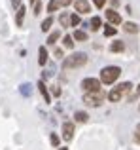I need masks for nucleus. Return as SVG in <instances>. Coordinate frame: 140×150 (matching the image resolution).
<instances>
[{"label": "nucleus", "mask_w": 140, "mask_h": 150, "mask_svg": "<svg viewBox=\"0 0 140 150\" xmlns=\"http://www.w3.org/2000/svg\"><path fill=\"white\" fill-rule=\"evenodd\" d=\"M133 89V84L131 82H123V84H118L116 88H112L110 89V93H108V101H112V103H119L123 99V97L127 95V93Z\"/></svg>", "instance_id": "nucleus-1"}, {"label": "nucleus", "mask_w": 140, "mask_h": 150, "mask_svg": "<svg viewBox=\"0 0 140 150\" xmlns=\"http://www.w3.org/2000/svg\"><path fill=\"white\" fill-rule=\"evenodd\" d=\"M87 63V55L83 51H74L72 55H68L63 61V69H80Z\"/></svg>", "instance_id": "nucleus-2"}, {"label": "nucleus", "mask_w": 140, "mask_h": 150, "mask_svg": "<svg viewBox=\"0 0 140 150\" xmlns=\"http://www.w3.org/2000/svg\"><path fill=\"white\" fill-rule=\"evenodd\" d=\"M119 74H121V69H119V67H114V65L104 67V69L100 70V82L106 84V86H112L119 78Z\"/></svg>", "instance_id": "nucleus-3"}, {"label": "nucleus", "mask_w": 140, "mask_h": 150, "mask_svg": "<svg viewBox=\"0 0 140 150\" xmlns=\"http://www.w3.org/2000/svg\"><path fill=\"white\" fill-rule=\"evenodd\" d=\"M106 99V93L100 89V91H91V93H83V103L87 106H100L102 101Z\"/></svg>", "instance_id": "nucleus-4"}, {"label": "nucleus", "mask_w": 140, "mask_h": 150, "mask_svg": "<svg viewBox=\"0 0 140 150\" xmlns=\"http://www.w3.org/2000/svg\"><path fill=\"white\" fill-rule=\"evenodd\" d=\"M100 86H102V82L97 80V78H85V80H81V89H83L85 93H91V91H100Z\"/></svg>", "instance_id": "nucleus-5"}, {"label": "nucleus", "mask_w": 140, "mask_h": 150, "mask_svg": "<svg viewBox=\"0 0 140 150\" xmlns=\"http://www.w3.org/2000/svg\"><path fill=\"white\" fill-rule=\"evenodd\" d=\"M74 0H49V4H48V11H57V10H61V8H66L70 6Z\"/></svg>", "instance_id": "nucleus-6"}, {"label": "nucleus", "mask_w": 140, "mask_h": 150, "mask_svg": "<svg viewBox=\"0 0 140 150\" xmlns=\"http://www.w3.org/2000/svg\"><path fill=\"white\" fill-rule=\"evenodd\" d=\"M74 8H76L78 13H83V15L91 11V4H89L87 0H76V2H74Z\"/></svg>", "instance_id": "nucleus-7"}, {"label": "nucleus", "mask_w": 140, "mask_h": 150, "mask_svg": "<svg viewBox=\"0 0 140 150\" xmlns=\"http://www.w3.org/2000/svg\"><path fill=\"white\" fill-rule=\"evenodd\" d=\"M106 19H108L110 25H119V23H121V15H119L114 8H112V10H106Z\"/></svg>", "instance_id": "nucleus-8"}, {"label": "nucleus", "mask_w": 140, "mask_h": 150, "mask_svg": "<svg viewBox=\"0 0 140 150\" xmlns=\"http://www.w3.org/2000/svg\"><path fill=\"white\" fill-rule=\"evenodd\" d=\"M72 137H74V124L72 122H64L63 124V139L72 141Z\"/></svg>", "instance_id": "nucleus-9"}, {"label": "nucleus", "mask_w": 140, "mask_h": 150, "mask_svg": "<svg viewBox=\"0 0 140 150\" xmlns=\"http://www.w3.org/2000/svg\"><path fill=\"white\" fill-rule=\"evenodd\" d=\"M48 57H49V55H48V50H46L44 46H42V48L38 50V65L44 67L46 63H48Z\"/></svg>", "instance_id": "nucleus-10"}, {"label": "nucleus", "mask_w": 140, "mask_h": 150, "mask_svg": "<svg viewBox=\"0 0 140 150\" xmlns=\"http://www.w3.org/2000/svg\"><path fill=\"white\" fill-rule=\"evenodd\" d=\"M123 50H125V44H123L121 40H116V42L110 44V51H112V53H119V51H123Z\"/></svg>", "instance_id": "nucleus-11"}, {"label": "nucleus", "mask_w": 140, "mask_h": 150, "mask_svg": "<svg viewBox=\"0 0 140 150\" xmlns=\"http://www.w3.org/2000/svg\"><path fill=\"white\" fill-rule=\"evenodd\" d=\"M25 6H21L17 11H15V23H17V27H21L23 25V19H25Z\"/></svg>", "instance_id": "nucleus-12"}, {"label": "nucleus", "mask_w": 140, "mask_h": 150, "mask_svg": "<svg viewBox=\"0 0 140 150\" xmlns=\"http://www.w3.org/2000/svg\"><path fill=\"white\" fill-rule=\"evenodd\" d=\"M38 89H40V93H42V97L46 99V103L51 101V97H49V91H48V88H46L44 82H38Z\"/></svg>", "instance_id": "nucleus-13"}, {"label": "nucleus", "mask_w": 140, "mask_h": 150, "mask_svg": "<svg viewBox=\"0 0 140 150\" xmlns=\"http://www.w3.org/2000/svg\"><path fill=\"white\" fill-rule=\"evenodd\" d=\"M74 120L80 122V124H85V122L89 120V116H87V112H83V110H78V112L74 114Z\"/></svg>", "instance_id": "nucleus-14"}, {"label": "nucleus", "mask_w": 140, "mask_h": 150, "mask_svg": "<svg viewBox=\"0 0 140 150\" xmlns=\"http://www.w3.org/2000/svg\"><path fill=\"white\" fill-rule=\"evenodd\" d=\"M74 40H78V42H85L87 40V33L85 30H74Z\"/></svg>", "instance_id": "nucleus-15"}, {"label": "nucleus", "mask_w": 140, "mask_h": 150, "mask_svg": "<svg viewBox=\"0 0 140 150\" xmlns=\"http://www.w3.org/2000/svg\"><path fill=\"white\" fill-rule=\"evenodd\" d=\"M123 30H125V33L134 34L138 30V25H136V23H125V25H123Z\"/></svg>", "instance_id": "nucleus-16"}, {"label": "nucleus", "mask_w": 140, "mask_h": 150, "mask_svg": "<svg viewBox=\"0 0 140 150\" xmlns=\"http://www.w3.org/2000/svg\"><path fill=\"white\" fill-rule=\"evenodd\" d=\"M51 25H53V17H46L44 21H42V27H40V29L44 30V33H48V30L51 29Z\"/></svg>", "instance_id": "nucleus-17"}, {"label": "nucleus", "mask_w": 140, "mask_h": 150, "mask_svg": "<svg viewBox=\"0 0 140 150\" xmlns=\"http://www.w3.org/2000/svg\"><path fill=\"white\" fill-rule=\"evenodd\" d=\"M59 38H61V33H59V30H53V33L48 36V44H49V46H53L57 40H59Z\"/></svg>", "instance_id": "nucleus-18"}, {"label": "nucleus", "mask_w": 140, "mask_h": 150, "mask_svg": "<svg viewBox=\"0 0 140 150\" xmlns=\"http://www.w3.org/2000/svg\"><path fill=\"white\" fill-rule=\"evenodd\" d=\"M100 25H102V21H100V17H93L91 21H89V27H91V30H99Z\"/></svg>", "instance_id": "nucleus-19"}, {"label": "nucleus", "mask_w": 140, "mask_h": 150, "mask_svg": "<svg viewBox=\"0 0 140 150\" xmlns=\"http://www.w3.org/2000/svg\"><path fill=\"white\" fill-rule=\"evenodd\" d=\"M63 46H64V48H68V50H72L74 48V36L66 34V36L63 38Z\"/></svg>", "instance_id": "nucleus-20"}, {"label": "nucleus", "mask_w": 140, "mask_h": 150, "mask_svg": "<svg viewBox=\"0 0 140 150\" xmlns=\"http://www.w3.org/2000/svg\"><path fill=\"white\" fill-rule=\"evenodd\" d=\"M59 21H61V25H63V27H72V25H70V15L68 13H63L59 17Z\"/></svg>", "instance_id": "nucleus-21"}, {"label": "nucleus", "mask_w": 140, "mask_h": 150, "mask_svg": "<svg viewBox=\"0 0 140 150\" xmlns=\"http://www.w3.org/2000/svg\"><path fill=\"white\" fill-rule=\"evenodd\" d=\"M116 34V27L114 25H106V29H104V36H114Z\"/></svg>", "instance_id": "nucleus-22"}, {"label": "nucleus", "mask_w": 140, "mask_h": 150, "mask_svg": "<svg viewBox=\"0 0 140 150\" xmlns=\"http://www.w3.org/2000/svg\"><path fill=\"white\" fill-rule=\"evenodd\" d=\"M70 25H72V27H78V25H80V15H78V13H72V15H70Z\"/></svg>", "instance_id": "nucleus-23"}, {"label": "nucleus", "mask_w": 140, "mask_h": 150, "mask_svg": "<svg viewBox=\"0 0 140 150\" xmlns=\"http://www.w3.org/2000/svg\"><path fill=\"white\" fill-rule=\"evenodd\" d=\"M134 141L140 144V124L136 125V129H134Z\"/></svg>", "instance_id": "nucleus-24"}, {"label": "nucleus", "mask_w": 140, "mask_h": 150, "mask_svg": "<svg viewBox=\"0 0 140 150\" xmlns=\"http://www.w3.org/2000/svg\"><path fill=\"white\" fill-rule=\"evenodd\" d=\"M51 144L53 146H59V137H57L55 133H51Z\"/></svg>", "instance_id": "nucleus-25"}, {"label": "nucleus", "mask_w": 140, "mask_h": 150, "mask_svg": "<svg viewBox=\"0 0 140 150\" xmlns=\"http://www.w3.org/2000/svg\"><path fill=\"white\" fill-rule=\"evenodd\" d=\"M93 4H95L97 8H104V4H106V0H93Z\"/></svg>", "instance_id": "nucleus-26"}, {"label": "nucleus", "mask_w": 140, "mask_h": 150, "mask_svg": "<svg viewBox=\"0 0 140 150\" xmlns=\"http://www.w3.org/2000/svg\"><path fill=\"white\" fill-rule=\"evenodd\" d=\"M40 10H42L40 2H38V4H34V15H38V13H40Z\"/></svg>", "instance_id": "nucleus-27"}, {"label": "nucleus", "mask_w": 140, "mask_h": 150, "mask_svg": "<svg viewBox=\"0 0 140 150\" xmlns=\"http://www.w3.org/2000/svg\"><path fill=\"white\" fill-rule=\"evenodd\" d=\"M11 4H13L15 10H19V8H21V0H11Z\"/></svg>", "instance_id": "nucleus-28"}, {"label": "nucleus", "mask_w": 140, "mask_h": 150, "mask_svg": "<svg viewBox=\"0 0 140 150\" xmlns=\"http://www.w3.org/2000/svg\"><path fill=\"white\" fill-rule=\"evenodd\" d=\"M53 95H61V89L59 88H53Z\"/></svg>", "instance_id": "nucleus-29"}, {"label": "nucleus", "mask_w": 140, "mask_h": 150, "mask_svg": "<svg viewBox=\"0 0 140 150\" xmlns=\"http://www.w3.org/2000/svg\"><path fill=\"white\" fill-rule=\"evenodd\" d=\"M55 55L57 57H63V50H55Z\"/></svg>", "instance_id": "nucleus-30"}, {"label": "nucleus", "mask_w": 140, "mask_h": 150, "mask_svg": "<svg viewBox=\"0 0 140 150\" xmlns=\"http://www.w3.org/2000/svg\"><path fill=\"white\" fill-rule=\"evenodd\" d=\"M136 95H140V84H138V88H136V91H134V97Z\"/></svg>", "instance_id": "nucleus-31"}, {"label": "nucleus", "mask_w": 140, "mask_h": 150, "mask_svg": "<svg viewBox=\"0 0 140 150\" xmlns=\"http://www.w3.org/2000/svg\"><path fill=\"white\" fill-rule=\"evenodd\" d=\"M110 2H112V6H118V4H119V0H110Z\"/></svg>", "instance_id": "nucleus-32"}, {"label": "nucleus", "mask_w": 140, "mask_h": 150, "mask_svg": "<svg viewBox=\"0 0 140 150\" xmlns=\"http://www.w3.org/2000/svg\"><path fill=\"white\" fill-rule=\"evenodd\" d=\"M59 150H68V148H66V146H61V148H59Z\"/></svg>", "instance_id": "nucleus-33"}, {"label": "nucleus", "mask_w": 140, "mask_h": 150, "mask_svg": "<svg viewBox=\"0 0 140 150\" xmlns=\"http://www.w3.org/2000/svg\"><path fill=\"white\" fill-rule=\"evenodd\" d=\"M29 2H30V4H34V2H36V0H29Z\"/></svg>", "instance_id": "nucleus-34"}, {"label": "nucleus", "mask_w": 140, "mask_h": 150, "mask_svg": "<svg viewBox=\"0 0 140 150\" xmlns=\"http://www.w3.org/2000/svg\"><path fill=\"white\" fill-rule=\"evenodd\" d=\"M138 110H140V106H138Z\"/></svg>", "instance_id": "nucleus-35"}]
</instances>
